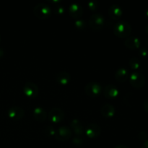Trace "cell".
I'll return each instance as SVG.
<instances>
[{
  "mask_svg": "<svg viewBox=\"0 0 148 148\" xmlns=\"http://www.w3.org/2000/svg\"><path fill=\"white\" fill-rule=\"evenodd\" d=\"M132 33V26L128 22L121 20L114 25V33L117 37L124 38H128Z\"/></svg>",
  "mask_w": 148,
  "mask_h": 148,
  "instance_id": "cell-1",
  "label": "cell"
},
{
  "mask_svg": "<svg viewBox=\"0 0 148 148\" xmlns=\"http://www.w3.org/2000/svg\"><path fill=\"white\" fill-rule=\"evenodd\" d=\"M33 13L37 18L45 20V19H48L51 16V9L47 4L39 3L34 7Z\"/></svg>",
  "mask_w": 148,
  "mask_h": 148,
  "instance_id": "cell-2",
  "label": "cell"
},
{
  "mask_svg": "<svg viewBox=\"0 0 148 148\" xmlns=\"http://www.w3.org/2000/svg\"><path fill=\"white\" fill-rule=\"evenodd\" d=\"M88 23L90 28L92 30H101L103 27V25L105 23V18H104V16L101 13H94L90 17Z\"/></svg>",
  "mask_w": 148,
  "mask_h": 148,
  "instance_id": "cell-3",
  "label": "cell"
},
{
  "mask_svg": "<svg viewBox=\"0 0 148 148\" xmlns=\"http://www.w3.org/2000/svg\"><path fill=\"white\" fill-rule=\"evenodd\" d=\"M85 93L91 98H95L101 95L103 91L102 86L98 82L91 81L88 82L85 88Z\"/></svg>",
  "mask_w": 148,
  "mask_h": 148,
  "instance_id": "cell-4",
  "label": "cell"
},
{
  "mask_svg": "<svg viewBox=\"0 0 148 148\" xmlns=\"http://www.w3.org/2000/svg\"><path fill=\"white\" fill-rule=\"evenodd\" d=\"M130 81L132 86L137 89H140L144 87L145 83V78L144 75L140 72H133L130 75Z\"/></svg>",
  "mask_w": 148,
  "mask_h": 148,
  "instance_id": "cell-5",
  "label": "cell"
},
{
  "mask_svg": "<svg viewBox=\"0 0 148 148\" xmlns=\"http://www.w3.org/2000/svg\"><path fill=\"white\" fill-rule=\"evenodd\" d=\"M72 135V131L69 127H66V126H61L59 128L56 129L55 137L59 141L65 142L69 140Z\"/></svg>",
  "mask_w": 148,
  "mask_h": 148,
  "instance_id": "cell-6",
  "label": "cell"
},
{
  "mask_svg": "<svg viewBox=\"0 0 148 148\" xmlns=\"http://www.w3.org/2000/svg\"><path fill=\"white\" fill-rule=\"evenodd\" d=\"M64 112L62 109L58 107H53L49 111L48 117L49 121L53 123L61 122L64 118Z\"/></svg>",
  "mask_w": 148,
  "mask_h": 148,
  "instance_id": "cell-7",
  "label": "cell"
},
{
  "mask_svg": "<svg viewBox=\"0 0 148 148\" xmlns=\"http://www.w3.org/2000/svg\"><path fill=\"white\" fill-rule=\"evenodd\" d=\"M23 92L25 95L28 98H35L38 95V87L34 82H27L23 86Z\"/></svg>",
  "mask_w": 148,
  "mask_h": 148,
  "instance_id": "cell-8",
  "label": "cell"
},
{
  "mask_svg": "<svg viewBox=\"0 0 148 148\" xmlns=\"http://www.w3.org/2000/svg\"><path fill=\"white\" fill-rule=\"evenodd\" d=\"M69 15L75 19H80L83 14V8L78 3H72L68 7Z\"/></svg>",
  "mask_w": 148,
  "mask_h": 148,
  "instance_id": "cell-9",
  "label": "cell"
},
{
  "mask_svg": "<svg viewBox=\"0 0 148 148\" xmlns=\"http://www.w3.org/2000/svg\"><path fill=\"white\" fill-rule=\"evenodd\" d=\"M104 96L108 99L116 98L119 95V90L116 86L114 85H107L103 89Z\"/></svg>",
  "mask_w": 148,
  "mask_h": 148,
  "instance_id": "cell-10",
  "label": "cell"
},
{
  "mask_svg": "<svg viewBox=\"0 0 148 148\" xmlns=\"http://www.w3.org/2000/svg\"><path fill=\"white\" fill-rule=\"evenodd\" d=\"M7 115L13 120H20L25 116V111L20 106H12L7 111Z\"/></svg>",
  "mask_w": 148,
  "mask_h": 148,
  "instance_id": "cell-11",
  "label": "cell"
},
{
  "mask_svg": "<svg viewBox=\"0 0 148 148\" xmlns=\"http://www.w3.org/2000/svg\"><path fill=\"white\" fill-rule=\"evenodd\" d=\"M85 133L89 138H96L101 134V128L97 124H90L85 129Z\"/></svg>",
  "mask_w": 148,
  "mask_h": 148,
  "instance_id": "cell-12",
  "label": "cell"
},
{
  "mask_svg": "<svg viewBox=\"0 0 148 148\" xmlns=\"http://www.w3.org/2000/svg\"><path fill=\"white\" fill-rule=\"evenodd\" d=\"M124 45L126 47L130 49H137L140 47L141 41L140 38L136 36H129L124 41Z\"/></svg>",
  "mask_w": 148,
  "mask_h": 148,
  "instance_id": "cell-13",
  "label": "cell"
},
{
  "mask_svg": "<svg viewBox=\"0 0 148 148\" xmlns=\"http://www.w3.org/2000/svg\"><path fill=\"white\" fill-rule=\"evenodd\" d=\"M108 15L114 20H118L122 15V9L119 5L116 4H112L108 8Z\"/></svg>",
  "mask_w": 148,
  "mask_h": 148,
  "instance_id": "cell-14",
  "label": "cell"
},
{
  "mask_svg": "<svg viewBox=\"0 0 148 148\" xmlns=\"http://www.w3.org/2000/svg\"><path fill=\"white\" fill-rule=\"evenodd\" d=\"M33 115L35 119L37 120L39 122H43L46 121L48 115L45 109H43L41 107H36L34 108L33 111Z\"/></svg>",
  "mask_w": 148,
  "mask_h": 148,
  "instance_id": "cell-15",
  "label": "cell"
},
{
  "mask_svg": "<svg viewBox=\"0 0 148 148\" xmlns=\"http://www.w3.org/2000/svg\"><path fill=\"white\" fill-rule=\"evenodd\" d=\"M116 108L113 105L109 103H105L102 106L101 110V113L103 116L106 118H111L113 117L115 114Z\"/></svg>",
  "mask_w": 148,
  "mask_h": 148,
  "instance_id": "cell-16",
  "label": "cell"
},
{
  "mask_svg": "<svg viewBox=\"0 0 148 148\" xmlns=\"http://www.w3.org/2000/svg\"><path fill=\"white\" fill-rule=\"evenodd\" d=\"M70 127H72L74 132L77 136H80L84 132V127L81 121L77 119H74L71 121Z\"/></svg>",
  "mask_w": 148,
  "mask_h": 148,
  "instance_id": "cell-17",
  "label": "cell"
},
{
  "mask_svg": "<svg viewBox=\"0 0 148 148\" xmlns=\"http://www.w3.org/2000/svg\"><path fill=\"white\" fill-rule=\"evenodd\" d=\"M114 77H115V79L119 82H125L129 77V72L126 68L120 67L116 71Z\"/></svg>",
  "mask_w": 148,
  "mask_h": 148,
  "instance_id": "cell-18",
  "label": "cell"
},
{
  "mask_svg": "<svg viewBox=\"0 0 148 148\" xmlns=\"http://www.w3.org/2000/svg\"><path fill=\"white\" fill-rule=\"evenodd\" d=\"M56 80L62 85H66L70 82L71 76L66 72H60L56 75Z\"/></svg>",
  "mask_w": 148,
  "mask_h": 148,
  "instance_id": "cell-19",
  "label": "cell"
},
{
  "mask_svg": "<svg viewBox=\"0 0 148 148\" xmlns=\"http://www.w3.org/2000/svg\"><path fill=\"white\" fill-rule=\"evenodd\" d=\"M129 64H130V66L132 69L136 70V69H138L140 67L141 62H140V60L138 58L133 56V57L130 58V61H129Z\"/></svg>",
  "mask_w": 148,
  "mask_h": 148,
  "instance_id": "cell-20",
  "label": "cell"
},
{
  "mask_svg": "<svg viewBox=\"0 0 148 148\" xmlns=\"http://www.w3.org/2000/svg\"><path fill=\"white\" fill-rule=\"evenodd\" d=\"M75 25L78 30H83L86 27V23H85V20H82V19H77L75 21Z\"/></svg>",
  "mask_w": 148,
  "mask_h": 148,
  "instance_id": "cell-21",
  "label": "cell"
},
{
  "mask_svg": "<svg viewBox=\"0 0 148 148\" xmlns=\"http://www.w3.org/2000/svg\"><path fill=\"white\" fill-rule=\"evenodd\" d=\"M56 129L53 128V127H52V126H47L46 128L45 129V132H46V134L47 135L51 136V137H53V136L56 135Z\"/></svg>",
  "mask_w": 148,
  "mask_h": 148,
  "instance_id": "cell-22",
  "label": "cell"
},
{
  "mask_svg": "<svg viewBox=\"0 0 148 148\" xmlns=\"http://www.w3.org/2000/svg\"><path fill=\"white\" fill-rule=\"evenodd\" d=\"M88 6L90 10H95L98 7V3L97 1H89L88 3Z\"/></svg>",
  "mask_w": 148,
  "mask_h": 148,
  "instance_id": "cell-23",
  "label": "cell"
},
{
  "mask_svg": "<svg viewBox=\"0 0 148 148\" xmlns=\"http://www.w3.org/2000/svg\"><path fill=\"white\" fill-rule=\"evenodd\" d=\"M72 142H73V143L75 145L79 146V145H82L83 144L84 140L83 139H82V137H79V136H77L76 137H75V138L73 139Z\"/></svg>",
  "mask_w": 148,
  "mask_h": 148,
  "instance_id": "cell-24",
  "label": "cell"
},
{
  "mask_svg": "<svg viewBox=\"0 0 148 148\" xmlns=\"http://www.w3.org/2000/svg\"><path fill=\"white\" fill-rule=\"evenodd\" d=\"M139 53L142 57H146L148 55V51L147 48L145 47H140L139 48Z\"/></svg>",
  "mask_w": 148,
  "mask_h": 148,
  "instance_id": "cell-25",
  "label": "cell"
},
{
  "mask_svg": "<svg viewBox=\"0 0 148 148\" xmlns=\"http://www.w3.org/2000/svg\"><path fill=\"white\" fill-rule=\"evenodd\" d=\"M55 12L58 14H62L64 12V8L62 5H57L55 7Z\"/></svg>",
  "mask_w": 148,
  "mask_h": 148,
  "instance_id": "cell-26",
  "label": "cell"
},
{
  "mask_svg": "<svg viewBox=\"0 0 148 148\" xmlns=\"http://www.w3.org/2000/svg\"><path fill=\"white\" fill-rule=\"evenodd\" d=\"M138 137L140 138V140H147V132L145 131H140V132L138 133Z\"/></svg>",
  "mask_w": 148,
  "mask_h": 148,
  "instance_id": "cell-27",
  "label": "cell"
},
{
  "mask_svg": "<svg viewBox=\"0 0 148 148\" xmlns=\"http://www.w3.org/2000/svg\"><path fill=\"white\" fill-rule=\"evenodd\" d=\"M143 108H144L145 111L148 112V98H146L143 102Z\"/></svg>",
  "mask_w": 148,
  "mask_h": 148,
  "instance_id": "cell-28",
  "label": "cell"
},
{
  "mask_svg": "<svg viewBox=\"0 0 148 148\" xmlns=\"http://www.w3.org/2000/svg\"><path fill=\"white\" fill-rule=\"evenodd\" d=\"M142 148H148V140H145L142 145Z\"/></svg>",
  "mask_w": 148,
  "mask_h": 148,
  "instance_id": "cell-29",
  "label": "cell"
},
{
  "mask_svg": "<svg viewBox=\"0 0 148 148\" xmlns=\"http://www.w3.org/2000/svg\"><path fill=\"white\" fill-rule=\"evenodd\" d=\"M114 148H129L127 146L124 145H117L116 146H115Z\"/></svg>",
  "mask_w": 148,
  "mask_h": 148,
  "instance_id": "cell-30",
  "label": "cell"
},
{
  "mask_svg": "<svg viewBox=\"0 0 148 148\" xmlns=\"http://www.w3.org/2000/svg\"><path fill=\"white\" fill-rule=\"evenodd\" d=\"M4 54V51L1 48H0V58H2Z\"/></svg>",
  "mask_w": 148,
  "mask_h": 148,
  "instance_id": "cell-31",
  "label": "cell"
},
{
  "mask_svg": "<svg viewBox=\"0 0 148 148\" xmlns=\"http://www.w3.org/2000/svg\"><path fill=\"white\" fill-rule=\"evenodd\" d=\"M145 16L147 18H148V8L146 9L145 11Z\"/></svg>",
  "mask_w": 148,
  "mask_h": 148,
  "instance_id": "cell-32",
  "label": "cell"
},
{
  "mask_svg": "<svg viewBox=\"0 0 148 148\" xmlns=\"http://www.w3.org/2000/svg\"><path fill=\"white\" fill-rule=\"evenodd\" d=\"M145 30H146V32H147V33L148 34V23H147V25H146V27H145Z\"/></svg>",
  "mask_w": 148,
  "mask_h": 148,
  "instance_id": "cell-33",
  "label": "cell"
},
{
  "mask_svg": "<svg viewBox=\"0 0 148 148\" xmlns=\"http://www.w3.org/2000/svg\"><path fill=\"white\" fill-rule=\"evenodd\" d=\"M0 40H1V38H0Z\"/></svg>",
  "mask_w": 148,
  "mask_h": 148,
  "instance_id": "cell-34",
  "label": "cell"
}]
</instances>
